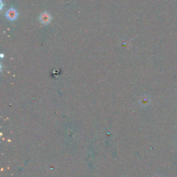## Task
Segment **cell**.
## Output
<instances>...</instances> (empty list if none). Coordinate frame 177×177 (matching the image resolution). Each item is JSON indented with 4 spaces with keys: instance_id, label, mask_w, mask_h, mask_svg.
Segmentation results:
<instances>
[{
    "instance_id": "obj_1",
    "label": "cell",
    "mask_w": 177,
    "mask_h": 177,
    "mask_svg": "<svg viewBox=\"0 0 177 177\" xmlns=\"http://www.w3.org/2000/svg\"><path fill=\"white\" fill-rule=\"evenodd\" d=\"M7 16L8 17L9 19H14L15 17H16V13H15V11L14 10H10L8 12V13H7Z\"/></svg>"
}]
</instances>
